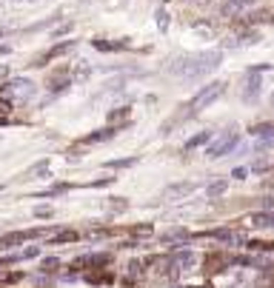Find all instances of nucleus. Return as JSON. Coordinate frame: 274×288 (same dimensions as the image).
I'll use <instances>...</instances> for the list:
<instances>
[{"mask_svg": "<svg viewBox=\"0 0 274 288\" xmlns=\"http://www.w3.org/2000/svg\"><path fill=\"white\" fill-rule=\"evenodd\" d=\"M95 46L100 52H120V49H126L123 43H111V40H95Z\"/></svg>", "mask_w": 274, "mask_h": 288, "instance_id": "2eb2a0df", "label": "nucleus"}, {"mask_svg": "<svg viewBox=\"0 0 274 288\" xmlns=\"http://www.w3.org/2000/svg\"><path fill=\"white\" fill-rule=\"evenodd\" d=\"M192 288H200V286H192ZM206 288H208V286H206Z\"/></svg>", "mask_w": 274, "mask_h": 288, "instance_id": "c756f323", "label": "nucleus"}, {"mask_svg": "<svg viewBox=\"0 0 274 288\" xmlns=\"http://www.w3.org/2000/svg\"><path fill=\"white\" fill-rule=\"evenodd\" d=\"M192 189H194L192 183H183V186H169V189H166V197H177V194H189Z\"/></svg>", "mask_w": 274, "mask_h": 288, "instance_id": "4468645a", "label": "nucleus"}, {"mask_svg": "<svg viewBox=\"0 0 274 288\" xmlns=\"http://www.w3.org/2000/svg\"><path fill=\"white\" fill-rule=\"evenodd\" d=\"M220 63V52H208V55H192V57H183V60H177V74H183V77H200L203 71L214 69Z\"/></svg>", "mask_w": 274, "mask_h": 288, "instance_id": "f257e3e1", "label": "nucleus"}, {"mask_svg": "<svg viewBox=\"0 0 274 288\" xmlns=\"http://www.w3.org/2000/svg\"><path fill=\"white\" fill-rule=\"evenodd\" d=\"M40 265H43V271H49V274H52V271H57V268H60V262H57L55 257H49V260H43Z\"/></svg>", "mask_w": 274, "mask_h": 288, "instance_id": "b1692460", "label": "nucleus"}, {"mask_svg": "<svg viewBox=\"0 0 274 288\" xmlns=\"http://www.w3.org/2000/svg\"><path fill=\"white\" fill-rule=\"evenodd\" d=\"M251 225H257V228L274 225V214H251Z\"/></svg>", "mask_w": 274, "mask_h": 288, "instance_id": "ddd939ff", "label": "nucleus"}, {"mask_svg": "<svg viewBox=\"0 0 274 288\" xmlns=\"http://www.w3.org/2000/svg\"><path fill=\"white\" fill-rule=\"evenodd\" d=\"M109 206H111V211H126L129 203H126L123 197H117V200H109Z\"/></svg>", "mask_w": 274, "mask_h": 288, "instance_id": "393cba45", "label": "nucleus"}, {"mask_svg": "<svg viewBox=\"0 0 274 288\" xmlns=\"http://www.w3.org/2000/svg\"><path fill=\"white\" fill-rule=\"evenodd\" d=\"M140 271H143V262H137V260L129 262V274H140Z\"/></svg>", "mask_w": 274, "mask_h": 288, "instance_id": "bb28decb", "label": "nucleus"}, {"mask_svg": "<svg viewBox=\"0 0 274 288\" xmlns=\"http://www.w3.org/2000/svg\"><path fill=\"white\" fill-rule=\"evenodd\" d=\"M240 9H243L240 0H226V3H223V14H237Z\"/></svg>", "mask_w": 274, "mask_h": 288, "instance_id": "5701e85b", "label": "nucleus"}, {"mask_svg": "<svg viewBox=\"0 0 274 288\" xmlns=\"http://www.w3.org/2000/svg\"><path fill=\"white\" fill-rule=\"evenodd\" d=\"M223 89H226V83L223 80H214V83H208L203 92H197V95L192 97V103L186 106V111H200V109H206L208 103H214L220 95H223Z\"/></svg>", "mask_w": 274, "mask_h": 288, "instance_id": "f03ea898", "label": "nucleus"}, {"mask_svg": "<svg viewBox=\"0 0 274 288\" xmlns=\"http://www.w3.org/2000/svg\"><path fill=\"white\" fill-rule=\"evenodd\" d=\"M240 3H243V6H248V3H251V0H240Z\"/></svg>", "mask_w": 274, "mask_h": 288, "instance_id": "c85d7f7f", "label": "nucleus"}, {"mask_svg": "<svg viewBox=\"0 0 274 288\" xmlns=\"http://www.w3.org/2000/svg\"><path fill=\"white\" fill-rule=\"evenodd\" d=\"M135 163V157H123V160H117V163H111L114 168H129V165Z\"/></svg>", "mask_w": 274, "mask_h": 288, "instance_id": "a878e982", "label": "nucleus"}, {"mask_svg": "<svg viewBox=\"0 0 274 288\" xmlns=\"http://www.w3.org/2000/svg\"><path fill=\"white\" fill-rule=\"evenodd\" d=\"M32 92H34V83L23 80V77L0 86V97H6V100H26V97H32Z\"/></svg>", "mask_w": 274, "mask_h": 288, "instance_id": "7ed1b4c3", "label": "nucleus"}, {"mask_svg": "<svg viewBox=\"0 0 274 288\" xmlns=\"http://www.w3.org/2000/svg\"><path fill=\"white\" fill-rule=\"evenodd\" d=\"M248 248H254V251H274V243L272 240H248Z\"/></svg>", "mask_w": 274, "mask_h": 288, "instance_id": "f3484780", "label": "nucleus"}, {"mask_svg": "<svg viewBox=\"0 0 274 288\" xmlns=\"http://www.w3.org/2000/svg\"><path fill=\"white\" fill-rule=\"evenodd\" d=\"M251 137H269V140H274V126L272 123L251 126Z\"/></svg>", "mask_w": 274, "mask_h": 288, "instance_id": "9b49d317", "label": "nucleus"}, {"mask_svg": "<svg viewBox=\"0 0 274 288\" xmlns=\"http://www.w3.org/2000/svg\"><path fill=\"white\" fill-rule=\"evenodd\" d=\"M129 114H132V109H129V106H126V109H117V111H111V114H109V123H111V126H117V123H126V120H129Z\"/></svg>", "mask_w": 274, "mask_h": 288, "instance_id": "f8f14e48", "label": "nucleus"}, {"mask_svg": "<svg viewBox=\"0 0 274 288\" xmlns=\"http://www.w3.org/2000/svg\"><path fill=\"white\" fill-rule=\"evenodd\" d=\"M229 262H232V257H229L226 251H208L206 260H203V271L208 277H214V274H220L223 268H229Z\"/></svg>", "mask_w": 274, "mask_h": 288, "instance_id": "20e7f679", "label": "nucleus"}, {"mask_svg": "<svg viewBox=\"0 0 274 288\" xmlns=\"http://www.w3.org/2000/svg\"><path fill=\"white\" fill-rule=\"evenodd\" d=\"M66 83H68V71H60V74H55V77H52V83H49V86H52L55 92H60Z\"/></svg>", "mask_w": 274, "mask_h": 288, "instance_id": "aec40b11", "label": "nucleus"}, {"mask_svg": "<svg viewBox=\"0 0 274 288\" xmlns=\"http://www.w3.org/2000/svg\"><path fill=\"white\" fill-rule=\"evenodd\" d=\"M263 20H274V9H263V12L251 14V23H263Z\"/></svg>", "mask_w": 274, "mask_h": 288, "instance_id": "4be33fe9", "label": "nucleus"}, {"mask_svg": "<svg viewBox=\"0 0 274 288\" xmlns=\"http://www.w3.org/2000/svg\"><path fill=\"white\" fill-rule=\"evenodd\" d=\"M126 288H135V286H126Z\"/></svg>", "mask_w": 274, "mask_h": 288, "instance_id": "7c9ffc66", "label": "nucleus"}, {"mask_svg": "<svg viewBox=\"0 0 274 288\" xmlns=\"http://www.w3.org/2000/svg\"><path fill=\"white\" fill-rule=\"evenodd\" d=\"M86 283H92V286H109V283H114V274L111 271H95V268H89L86 271Z\"/></svg>", "mask_w": 274, "mask_h": 288, "instance_id": "0eeeda50", "label": "nucleus"}, {"mask_svg": "<svg viewBox=\"0 0 274 288\" xmlns=\"http://www.w3.org/2000/svg\"><path fill=\"white\" fill-rule=\"evenodd\" d=\"M111 134H117V126H109V128H100V131H95V134L83 137V143H103V140H109Z\"/></svg>", "mask_w": 274, "mask_h": 288, "instance_id": "1a4fd4ad", "label": "nucleus"}, {"mask_svg": "<svg viewBox=\"0 0 274 288\" xmlns=\"http://www.w3.org/2000/svg\"><path fill=\"white\" fill-rule=\"evenodd\" d=\"M208 140H211V134H208V131H200V134H194V140L186 143V149H197V146H203V143H208Z\"/></svg>", "mask_w": 274, "mask_h": 288, "instance_id": "a211bd4d", "label": "nucleus"}, {"mask_svg": "<svg viewBox=\"0 0 274 288\" xmlns=\"http://www.w3.org/2000/svg\"><path fill=\"white\" fill-rule=\"evenodd\" d=\"M71 46H74L71 40H68V43H57V46H52L49 52H43V55H37V57H34V60H32V66H43V63H52L55 57L66 55V52L71 49Z\"/></svg>", "mask_w": 274, "mask_h": 288, "instance_id": "423d86ee", "label": "nucleus"}, {"mask_svg": "<svg viewBox=\"0 0 274 288\" xmlns=\"http://www.w3.org/2000/svg\"><path fill=\"white\" fill-rule=\"evenodd\" d=\"M77 237H80L77 231H60V234H55V237H52V243H74Z\"/></svg>", "mask_w": 274, "mask_h": 288, "instance_id": "6ab92c4d", "label": "nucleus"}, {"mask_svg": "<svg viewBox=\"0 0 274 288\" xmlns=\"http://www.w3.org/2000/svg\"><path fill=\"white\" fill-rule=\"evenodd\" d=\"M257 89H260V80H257V74H254V77H251V74H248V83H246V100H251V97L257 95Z\"/></svg>", "mask_w": 274, "mask_h": 288, "instance_id": "dca6fc26", "label": "nucleus"}, {"mask_svg": "<svg viewBox=\"0 0 274 288\" xmlns=\"http://www.w3.org/2000/svg\"><path fill=\"white\" fill-rule=\"evenodd\" d=\"M171 260H174V265H183V268H186V265H192V251H189V248H177V251H174V254H171Z\"/></svg>", "mask_w": 274, "mask_h": 288, "instance_id": "9d476101", "label": "nucleus"}, {"mask_svg": "<svg viewBox=\"0 0 274 288\" xmlns=\"http://www.w3.org/2000/svg\"><path fill=\"white\" fill-rule=\"evenodd\" d=\"M226 189H229V183H226V180H217V183H211V186L206 189V194H211V197H217V194H223V192H226Z\"/></svg>", "mask_w": 274, "mask_h": 288, "instance_id": "412c9836", "label": "nucleus"}, {"mask_svg": "<svg viewBox=\"0 0 274 288\" xmlns=\"http://www.w3.org/2000/svg\"><path fill=\"white\" fill-rule=\"evenodd\" d=\"M234 146H237V134L229 131V134H223L217 143H211V146H208V157H223V154H229Z\"/></svg>", "mask_w": 274, "mask_h": 288, "instance_id": "39448f33", "label": "nucleus"}, {"mask_svg": "<svg viewBox=\"0 0 274 288\" xmlns=\"http://www.w3.org/2000/svg\"><path fill=\"white\" fill-rule=\"evenodd\" d=\"M43 231H14V234H6V237H0V248L6 246H14V243H23V240H32V237H37Z\"/></svg>", "mask_w": 274, "mask_h": 288, "instance_id": "6e6552de", "label": "nucleus"}, {"mask_svg": "<svg viewBox=\"0 0 274 288\" xmlns=\"http://www.w3.org/2000/svg\"><path fill=\"white\" fill-rule=\"evenodd\" d=\"M9 262H12V257H3V260H0V265H9Z\"/></svg>", "mask_w": 274, "mask_h": 288, "instance_id": "cd10ccee", "label": "nucleus"}]
</instances>
